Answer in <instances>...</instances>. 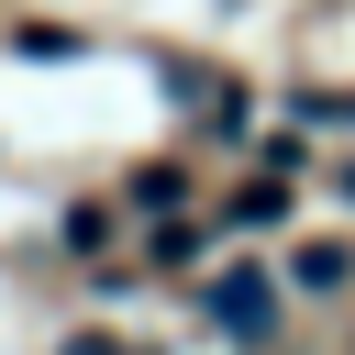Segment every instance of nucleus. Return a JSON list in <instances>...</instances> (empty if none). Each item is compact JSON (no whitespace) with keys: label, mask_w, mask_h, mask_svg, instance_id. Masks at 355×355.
Listing matches in <instances>:
<instances>
[{"label":"nucleus","mask_w":355,"mask_h":355,"mask_svg":"<svg viewBox=\"0 0 355 355\" xmlns=\"http://www.w3.org/2000/svg\"><path fill=\"white\" fill-rule=\"evenodd\" d=\"M67 355H144V344H122V333H78Z\"/></svg>","instance_id":"f03ea898"},{"label":"nucleus","mask_w":355,"mask_h":355,"mask_svg":"<svg viewBox=\"0 0 355 355\" xmlns=\"http://www.w3.org/2000/svg\"><path fill=\"white\" fill-rule=\"evenodd\" d=\"M266 311H277V300H266V277H222V322H244V333H255Z\"/></svg>","instance_id":"f257e3e1"}]
</instances>
